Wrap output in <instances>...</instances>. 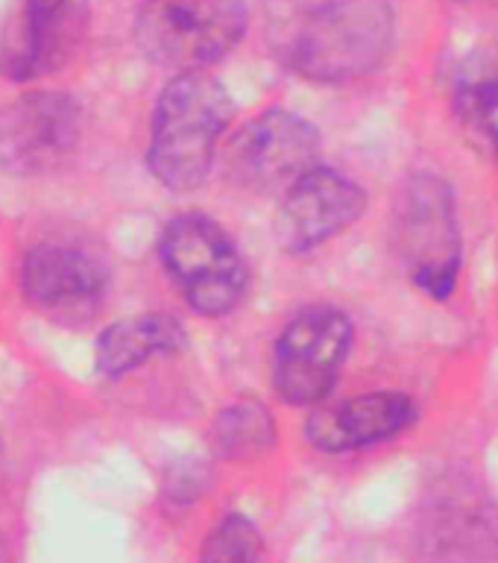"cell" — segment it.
I'll use <instances>...</instances> for the list:
<instances>
[{
    "instance_id": "6da1fadb",
    "label": "cell",
    "mask_w": 498,
    "mask_h": 563,
    "mask_svg": "<svg viewBox=\"0 0 498 563\" xmlns=\"http://www.w3.org/2000/svg\"><path fill=\"white\" fill-rule=\"evenodd\" d=\"M232 97L206 70H182L165 86L153 114L147 165L170 191H197L211 174L220 135L232 121Z\"/></svg>"
},
{
    "instance_id": "7a4b0ae2",
    "label": "cell",
    "mask_w": 498,
    "mask_h": 563,
    "mask_svg": "<svg viewBox=\"0 0 498 563\" xmlns=\"http://www.w3.org/2000/svg\"><path fill=\"white\" fill-rule=\"evenodd\" d=\"M390 0H320L294 26L285 59L311 82L367 77L394 47Z\"/></svg>"
},
{
    "instance_id": "3957f363",
    "label": "cell",
    "mask_w": 498,
    "mask_h": 563,
    "mask_svg": "<svg viewBox=\"0 0 498 563\" xmlns=\"http://www.w3.org/2000/svg\"><path fill=\"white\" fill-rule=\"evenodd\" d=\"M158 258L197 314L223 317L241 306L250 271L232 235L218 220L200 211L174 218L162 229Z\"/></svg>"
},
{
    "instance_id": "277c9868",
    "label": "cell",
    "mask_w": 498,
    "mask_h": 563,
    "mask_svg": "<svg viewBox=\"0 0 498 563\" xmlns=\"http://www.w3.org/2000/svg\"><path fill=\"white\" fill-rule=\"evenodd\" d=\"M244 30V0H141L135 18L141 51L176 70H200L223 59Z\"/></svg>"
},
{
    "instance_id": "5b68a950",
    "label": "cell",
    "mask_w": 498,
    "mask_h": 563,
    "mask_svg": "<svg viewBox=\"0 0 498 563\" xmlns=\"http://www.w3.org/2000/svg\"><path fill=\"white\" fill-rule=\"evenodd\" d=\"M396 244L411 282L429 297L446 299L461 271V223L455 194L434 174H417L396 202Z\"/></svg>"
},
{
    "instance_id": "8992f818",
    "label": "cell",
    "mask_w": 498,
    "mask_h": 563,
    "mask_svg": "<svg viewBox=\"0 0 498 563\" xmlns=\"http://www.w3.org/2000/svg\"><path fill=\"white\" fill-rule=\"evenodd\" d=\"M352 346V320L325 302L290 317L273 346V390L288 405H320L332 394Z\"/></svg>"
},
{
    "instance_id": "52a82bcc",
    "label": "cell",
    "mask_w": 498,
    "mask_h": 563,
    "mask_svg": "<svg viewBox=\"0 0 498 563\" xmlns=\"http://www.w3.org/2000/svg\"><path fill=\"white\" fill-rule=\"evenodd\" d=\"M420 549L429 563H490L498 554V510L469 473L443 475L425 496Z\"/></svg>"
},
{
    "instance_id": "ba28073f",
    "label": "cell",
    "mask_w": 498,
    "mask_h": 563,
    "mask_svg": "<svg viewBox=\"0 0 498 563\" xmlns=\"http://www.w3.org/2000/svg\"><path fill=\"white\" fill-rule=\"evenodd\" d=\"M320 132L288 109H267L235 132L226 147V174L250 191H288L317 167Z\"/></svg>"
},
{
    "instance_id": "9c48e42d",
    "label": "cell",
    "mask_w": 498,
    "mask_h": 563,
    "mask_svg": "<svg viewBox=\"0 0 498 563\" xmlns=\"http://www.w3.org/2000/svg\"><path fill=\"white\" fill-rule=\"evenodd\" d=\"M82 141V109L62 91H33L0 109V170L42 176L59 170Z\"/></svg>"
},
{
    "instance_id": "30bf717a",
    "label": "cell",
    "mask_w": 498,
    "mask_h": 563,
    "mask_svg": "<svg viewBox=\"0 0 498 563\" xmlns=\"http://www.w3.org/2000/svg\"><path fill=\"white\" fill-rule=\"evenodd\" d=\"M91 0H24L0 33V74L18 82L59 74L86 44Z\"/></svg>"
},
{
    "instance_id": "8fae6325",
    "label": "cell",
    "mask_w": 498,
    "mask_h": 563,
    "mask_svg": "<svg viewBox=\"0 0 498 563\" xmlns=\"http://www.w3.org/2000/svg\"><path fill=\"white\" fill-rule=\"evenodd\" d=\"M21 294L47 314H86L103 302L109 290V267L86 244L42 241L26 250L21 262Z\"/></svg>"
},
{
    "instance_id": "7c38bea8",
    "label": "cell",
    "mask_w": 498,
    "mask_h": 563,
    "mask_svg": "<svg viewBox=\"0 0 498 563\" xmlns=\"http://www.w3.org/2000/svg\"><path fill=\"white\" fill-rule=\"evenodd\" d=\"M367 209V194L350 176L332 167H311L281 197L279 241L290 253L317 250L343 229H350Z\"/></svg>"
},
{
    "instance_id": "4fadbf2b",
    "label": "cell",
    "mask_w": 498,
    "mask_h": 563,
    "mask_svg": "<svg viewBox=\"0 0 498 563\" xmlns=\"http://www.w3.org/2000/svg\"><path fill=\"white\" fill-rule=\"evenodd\" d=\"M417 420V402L399 390H376L317 408L306 422V440L317 452L343 455L402 434Z\"/></svg>"
},
{
    "instance_id": "5bb4252c",
    "label": "cell",
    "mask_w": 498,
    "mask_h": 563,
    "mask_svg": "<svg viewBox=\"0 0 498 563\" xmlns=\"http://www.w3.org/2000/svg\"><path fill=\"white\" fill-rule=\"evenodd\" d=\"M188 334L182 320L174 314H135L123 317L97 338V373L106 378H121L147 361L176 355L185 350Z\"/></svg>"
},
{
    "instance_id": "9a60e30c",
    "label": "cell",
    "mask_w": 498,
    "mask_h": 563,
    "mask_svg": "<svg viewBox=\"0 0 498 563\" xmlns=\"http://www.w3.org/2000/svg\"><path fill=\"white\" fill-rule=\"evenodd\" d=\"M452 109L482 147L498 153V44L478 47L457 65Z\"/></svg>"
},
{
    "instance_id": "2e32d148",
    "label": "cell",
    "mask_w": 498,
    "mask_h": 563,
    "mask_svg": "<svg viewBox=\"0 0 498 563\" xmlns=\"http://www.w3.org/2000/svg\"><path fill=\"white\" fill-rule=\"evenodd\" d=\"M211 452L232 464L255 461L276 446V420L262 402L237 399L211 420Z\"/></svg>"
},
{
    "instance_id": "e0dca14e",
    "label": "cell",
    "mask_w": 498,
    "mask_h": 563,
    "mask_svg": "<svg viewBox=\"0 0 498 563\" xmlns=\"http://www.w3.org/2000/svg\"><path fill=\"white\" fill-rule=\"evenodd\" d=\"M264 537L246 514H223L202 540L200 563H262Z\"/></svg>"
},
{
    "instance_id": "ac0fdd59",
    "label": "cell",
    "mask_w": 498,
    "mask_h": 563,
    "mask_svg": "<svg viewBox=\"0 0 498 563\" xmlns=\"http://www.w3.org/2000/svg\"><path fill=\"white\" fill-rule=\"evenodd\" d=\"M455 3H498V0H455Z\"/></svg>"
}]
</instances>
